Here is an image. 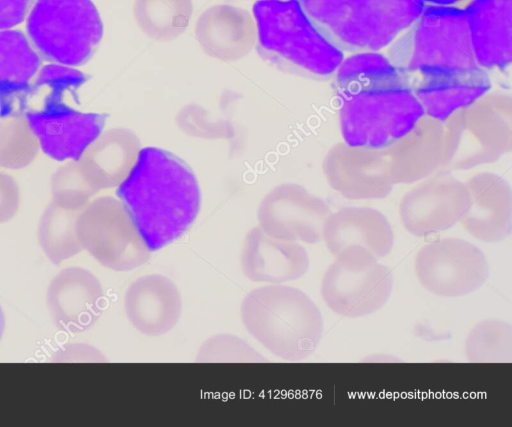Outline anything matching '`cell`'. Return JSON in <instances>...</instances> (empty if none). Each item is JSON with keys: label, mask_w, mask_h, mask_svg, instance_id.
<instances>
[{"label": "cell", "mask_w": 512, "mask_h": 427, "mask_svg": "<svg viewBox=\"0 0 512 427\" xmlns=\"http://www.w3.org/2000/svg\"><path fill=\"white\" fill-rule=\"evenodd\" d=\"M387 58L425 115L440 122L491 88L488 72L475 59L465 11L452 5L425 4Z\"/></svg>", "instance_id": "6da1fadb"}, {"label": "cell", "mask_w": 512, "mask_h": 427, "mask_svg": "<svg viewBox=\"0 0 512 427\" xmlns=\"http://www.w3.org/2000/svg\"><path fill=\"white\" fill-rule=\"evenodd\" d=\"M342 138L351 146L382 149L408 133L424 109L383 54L359 52L334 73Z\"/></svg>", "instance_id": "7a4b0ae2"}, {"label": "cell", "mask_w": 512, "mask_h": 427, "mask_svg": "<svg viewBox=\"0 0 512 427\" xmlns=\"http://www.w3.org/2000/svg\"><path fill=\"white\" fill-rule=\"evenodd\" d=\"M116 195L149 251L179 239L201 205L197 178L189 165L157 147L142 148Z\"/></svg>", "instance_id": "3957f363"}, {"label": "cell", "mask_w": 512, "mask_h": 427, "mask_svg": "<svg viewBox=\"0 0 512 427\" xmlns=\"http://www.w3.org/2000/svg\"><path fill=\"white\" fill-rule=\"evenodd\" d=\"M257 52L278 70L314 80L331 78L344 59L309 20L298 0H257L252 7Z\"/></svg>", "instance_id": "277c9868"}, {"label": "cell", "mask_w": 512, "mask_h": 427, "mask_svg": "<svg viewBox=\"0 0 512 427\" xmlns=\"http://www.w3.org/2000/svg\"><path fill=\"white\" fill-rule=\"evenodd\" d=\"M240 316L246 330L273 355L301 361L317 349L323 334L320 310L298 288L270 284L249 292Z\"/></svg>", "instance_id": "5b68a950"}, {"label": "cell", "mask_w": 512, "mask_h": 427, "mask_svg": "<svg viewBox=\"0 0 512 427\" xmlns=\"http://www.w3.org/2000/svg\"><path fill=\"white\" fill-rule=\"evenodd\" d=\"M317 30L336 48L377 52L421 14L423 0H298Z\"/></svg>", "instance_id": "8992f818"}, {"label": "cell", "mask_w": 512, "mask_h": 427, "mask_svg": "<svg viewBox=\"0 0 512 427\" xmlns=\"http://www.w3.org/2000/svg\"><path fill=\"white\" fill-rule=\"evenodd\" d=\"M443 128L440 169L468 170L496 162L512 148V99L487 92L454 111Z\"/></svg>", "instance_id": "52a82bcc"}, {"label": "cell", "mask_w": 512, "mask_h": 427, "mask_svg": "<svg viewBox=\"0 0 512 427\" xmlns=\"http://www.w3.org/2000/svg\"><path fill=\"white\" fill-rule=\"evenodd\" d=\"M26 30L40 57L69 67L87 63L103 36L102 20L91 0H36Z\"/></svg>", "instance_id": "ba28073f"}, {"label": "cell", "mask_w": 512, "mask_h": 427, "mask_svg": "<svg viewBox=\"0 0 512 427\" xmlns=\"http://www.w3.org/2000/svg\"><path fill=\"white\" fill-rule=\"evenodd\" d=\"M392 287L391 270L366 248L352 245L335 255L322 277L320 292L333 312L361 317L382 308Z\"/></svg>", "instance_id": "9c48e42d"}, {"label": "cell", "mask_w": 512, "mask_h": 427, "mask_svg": "<svg viewBox=\"0 0 512 427\" xmlns=\"http://www.w3.org/2000/svg\"><path fill=\"white\" fill-rule=\"evenodd\" d=\"M76 233L83 249L115 271H129L149 258L123 206L110 197L98 198L78 214Z\"/></svg>", "instance_id": "30bf717a"}, {"label": "cell", "mask_w": 512, "mask_h": 427, "mask_svg": "<svg viewBox=\"0 0 512 427\" xmlns=\"http://www.w3.org/2000/svg\"><path fill=\"white\" fill-rule=\"evenodd\" d=\"M420 284L441 297H458L479 289L488 279L483 251L461 238H443L424 245L416 254Z\"/></svg>", "instance_id": "8fae6325"}, {"label": "cell", "mask_w": 512, "mask_h": 427, "mask_svg": "<svg viewBox=\"0 0 512 427\" xmlns=\"http://www.w3.org/2000/svg\"><path fill=\"white\" fill-rule=\"evenodd\" d=\"M468 206L469 193L465 183L439 169L403 195L399 216L406 231L425 237L454 226Z\"/></svg>", "instance_id": "7c38bea8"}, {"label": "cell", "mask_w": 512, "mask_h": 427, "mask_svg": "<svg viewBox=\"0 0 512 427\" xmlns=\"http://www.w3.org/2000/svg\"><path fill=\"white\" fill-rule=\"evenodd\" d=\"M322 169L330 187L350 200L382 199L394 186L384 148L336 143L325 154Z\"/></svg>", "instance_id": "4fadbf2b"}, {"label": "cell", "mask_w": 512, "mask_h": 427, "mask_svg": "<svg viewBox=\"0 0 512 427\" xmlns=\"http://www.w3.org/2000/svg\"><path fill=\"white\" fill-rule=\"evenodd\" d=\"M24 116L41 150L57 161H78L99 137L107 118V114L77 111L66 101L28 110Z\"/></svg>", "instance_id": "5bb4252c"}, {"label": "cell", "mask_w": 512, "mask_h": 427, "mask_svg": "<svg viewBox=\"0 0 512 427\" xmlns=\"http://www.w3.org/2000/svg\"><path fill=\"white\" fill-rule=\"evenodd\" d=\"M331 213L322 198L296 184L282 185L263 201L258 218L267 235L286 241L315 244L322 240Z\"/></svg>", "instance_id": "9a60e30c"}, {"label": "cell", "mask_w": 512, "mask_h": 427, "mask_svg": "<svg viewBox=\"0 0 512 427\" xmlns=\"http://www.w3.org/2000/svg\"><path fill=\"white\" fill-rule=\"evenodd\" d=\"M46 300L55 325L72 333L92 327L104 308L100 281L90 271L80 267L61 270L51 280Z\"/></svg>", "instance_id": "2e32d148"}, {"label": "cell", "mask_w": 512, "mask_h": 427, "mask_svg": "<svg viewBox=\"0 0 512 427\" xmlns=\"http://www.w3.org/2000/svg\"><path fill=\"white\" fill-rule=\"evenodd\" d=\"M469 206L459 221L474 238L496 243L512 231V192L509 183L493 172L477 173L465 182Z\"/></svg>", "instance_id": "e0dca14e"}, {"label": "cell", "mask_w": 512, "mask_h": 427, "mask_svg": "<svg viewBox=\"0 0 512 427\" xmlns=\"http://www.w3.org/2000/svg\"><path fill=\"white\" fill-rule=\"evenodd\" d=\"M124 309L128 321L138 332L150 337L162 336L171 331L181 317V294L168 277L145 275L128 286Z\"/></svg>", "instance_id": "ac0fdd59"}, {"label": "cell", "mask_w": 512, "mask_h": 427, "mask_svg": "<svg viewBox=\"0 0 512 427\" xmlns=\"http://www.w3.org/2000/svg\"><path fill=\"white\" fill-rule=\"evenodd\" d=\"M473 53L485 71L512 62V0H473L464 9Z\"/></svg>", "instance_id": "d6986e66"}, {"label": "cell", "mask_w": 512, "mask_h": 427, "mask_svg": "<svg viewBox=\"0 0 512 427\" xmlns=\"http://www.w3.org/2000/svg\"><path fill=\"white\" fill-rule=\"evenodd\" d=\"M443 122L422 116L404 136L384 148L393 184H412L441 167Z\"/></svg>", "instance_id": "ffe728a7"}, {"label": "cell", "mask_w": 512, "mask_h": 427, "mask_svg": "<svg viewBox=\"0 0 512 427\" xmlns=\"http://www.w3.org/2000/svg\"><path fill=\"white\" fill-rule=\"evenodd\" d=\"M241 267L251 281L282 284L302 277L309 268V257L300 244L254 228L246 236Z\"/></svg>", "instance_id": "44dd1931"}, {"label": "cell", "mask_w": 512, "mask_h": 427, "mask_svg": "<svg viewBox=\"0 0 512 427\" xmlns=\"http://www.w3.org/2000/svg\"><path fill=\"white\" fill-rule=\"evenodd\" d=\"M322 240L334 256L349 246L359 245L376 258H382L393 248L394 233L380 211L350 206L329 214L323 225Z\"/></svg>", "instance_id": "7402d4cb"}, {"label": "cell", "mask_w": 512, "mask_h": 427, "mask_svg": "<svg viewBox=\"0 0 512 427\" xmlns=\"http://www.w3.org/2000/svg\"><path fill=\"white\" fill-rule=\"evenodd\" d=\"M42 59L23 31L0 30V118L24 115L31 81Z\"/></svg>", "instance_id": "603a6c76"}, {"label": "cell", "mask_w": 512, "mask_h": 427, "mask_svg": "<svg viewBox=\"0 0 512 427\" xmlns=\"http://www.w3.org/2000/svg\"><path fill=\"white\" fill-rule=\"evenodd\" d=\"M79 212L51 201L42 213L38 226L39 244L53 264L58 265L83 249L76 233Z\"/></svg>", "instance_id": "cb8c5ba5"}, {"label": "cell", "mask_w": 512, "mask_h": 427, "mask_svg": "<svg viewBox=\"0 0 512 427\" xmlns=\"http://www.w3.org/2000/svg\"><path fill=\"white\" fill-rule=\"evenodd\" d=\"M121 139L119 130L100 134L77 161L83 176L97 190L114 186L120 179L125 161Z\"/></svg>", "instance_id": "d4e9b609"}, {"label": "cell", "mask_w": 512, "mask_h": 427, "mask_svg": "<svg viewBox=\"0 0 512 427\" xmlns=\"http://www.w3.org/2000/svg\"><path fill=\"white\" fill-rule=\"evenodd\" d=\"M465 356L474 363H510L512 361V327L501 319L478 322L465 340Z\"/></svg>", "instance_id": "484cf974"}, {"label": "cell", "mask_w": 512, "mask_h": 427, "mask_svg": "<svg viewBox=\"0 0 512 427\" xmlns=\"http://www.w3.org/2000/svg\"><path fill=\"white\" fill-rule=\"evenodd\" d=\"M89 79L83 72L61 64H48L36 74L24 103V112L43 105L65 101Z\"/></svg>", "instance_id": "4316f807"}, {"label": "cell", "mask_w": 512, "mask_h": 427, "mask_svg": "<svg viewBox=\"0 0 512 427\" xmlns=\"http://www.w3.org/2000/svg\"><path fill=\"white\" fill-rule=\"evenodd\" d=\"M39 142L24 115L2 118L0 121V166L20 169L37 156Z\"/></svg>", "instance_id": "83f0119b"}, {"label": "cell", "mask_w": 512, "mask_h": 427, "mask_svg": "<svg viewBox=\"0 0 512 427\" xmlns=\"http://www.w3.org/2000/svg\"><path fill=\"white\" fill-rule=\"evenodd\" d=\"M52 201L58 206L81 211L98 191L83 176L78 162L72 160L59 167L51 176Z\"/></svg>", "instance_id": "f1b7e54d"}, {"label": "cell", "mask_w": 512, "mask_h": 427, "mask_svg": "<svg viewBox=\"0 0 512 427\" xmlns=\"http://www.w3.org/2000/svg\"><path fill=\"white\" fill-rule=\"evenodd\" d=\"M197 362H265L266 359L245 340L232 334H217L200 346Z\"/></svg>", "instance_id": "f546056e"}, {"label": "cell", "mask_w": 512, "mask_h": 427, "mask_svg": "<svg viewBox=\"0 0 512 427\" xmlns=\"http://www.w3.org/2000/svg\"><path fill=\"white\" fill-rule=\"evenodd\" d=\"M20 204V192L15 179L0 172V223L12 219Z\"/></svg>", "instance_id": "4dcf8cb0"}, {"label": "cell", "mask_w": 512, "mask_h": 427, "mask_svg": "<svg viewBox=\"0 0 512 427\" xmlns=\"http://www.w3.org/2000/svg\"><path fill=\"white\" fill-rule=\"evenodd\" d=\"M36 0H0V30L24 21Z\"/></svg>", "instance_id": "1f68e13d"}, {"label": "cell", "mask_w": 512, "mask_h": 427, "mask_svg": "<svg viewBox=\"0 0 512 427\" xmlns=\"http://www.w3.org/2000/svg\"><path fill=\"white\" fill-rule=\"evenodd\" d=\"M425 3L434 4V5H453L462 0H423Z\"/></svg>", "instance_id": "d6a6232c"}, {"label": "cell", "mask_w": 512, "mask_h": 427, "mask_svg": "<svg viewBox=\"0 0 512 427\" xmlns=\"http://www.w3.org/2000/svg\"><path fill=\"white\" fill-rule=\"evenodd\" d=\"M4 327H5V318H4V314H3V311L0 306V339L3 335Z\"/></svg>", "instance_id": "836d02e7"}]
</instances>
